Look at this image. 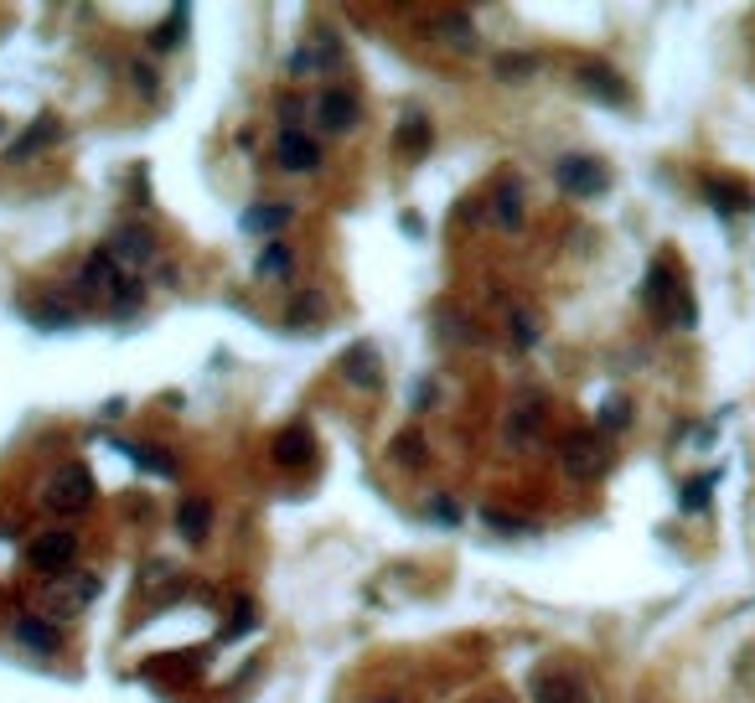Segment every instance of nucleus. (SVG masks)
<instances>
[{
  "mask_svg": "<svg viewBox=\"0 0 755 703\" xmlns=\"http://www.w3.org/2000/svg\"><path fill=\"white\" fill-rule=\"evenodd\" d=\"M642 300L652 305L657 316H668V321H678V326H693V321H699V311H693V295L678 285V274H673V264H668V259H652Z\"/></svg>",
  "mask_w": 755,
  "mask_h": 703,
  "instance_id": "1",
  "label": "nucleus"
},
{
  "mask_svg": "<svg viewBox=\"0 0 755 703\" xmlns=\"http://www.w3.org/2000/svg\"><path fill=\"white\" fill-rule=\"evenodd\" d=\"M559 466L564 476H575V481H595V476H606L611 471V445L600 430H569L559 440Z\"/></svg>",
  "mask_w": 755,
  "mask_h": 703,
  "instance_id": "2",
  "label": "nucleus"
},
{
  "mask_svg": "<svg viewBox=\"0 0 755 703\" xmlns=\"http://www.w3.org/2000/svg\"><path fill=\"white\" fill-rule=\"evenodd\" d=\"M47 512L57 517H78L88 502H94V471H88L83 461H68V466H57L52 481H47V492H42Z\"/></svg>",
  "mask_w": 755,
  "mask_h": 703,
  "instance_id": "3",
  "label": "nucleus"
},
{
  "mask_svg": "<svg viewBox=\"0 0 755 703\" xmlns=\"http://www.w3.org/2000/svg\"><path fill=\"white\" fill-rule=\"evenodd\" d=\"M26 564H32L37 574H47V579H63V574L78 569V538L63 533V528L37 533L32 543H26Z\"/></svg>",
  "mask_w": 755,
  "mask_h": 703,
  "instance_id": "4",
  "label": "nucleus"
},
{
  "mask_svg": "<svg viewBox=\"0 0 755 703\" xmlns=\"http://www.w3.org/2000/svg\"><path fill=\"white\" fill-rule=\"evenodd\" d=\"M554 181L569 197H606L611 192V171L595 156H559L554 161Z\"/></svg>",
  "mask_w": 755,
  "mask_h": 703,
  "instance_id": "5",
  "label": "nucleus"
},
{
  "mask_svg": "<svg viewBox=\"0 0 755 703\" xmlns=\"http://www.w3.org/2000/svg\"><path fill=\"white\" fill-rule=\"evenodd\" d=\"M119 285H125V269L114 264V254L104 249V243H99V249L88 254V259L78 264V274H73L78 300H114V290H119Z\"/></svg>",
  "mask_w": 755,
  "mask_h": 703,
  "instance_id": "6",
  "label": "nucleus"
},
{
  "mask_svg": "<svg viewBox=\"0 0 755 703\" xmlns=\"http://www.w3.org/2000/svg\"><path fill=\"white\" fill-rule=\"evenodd\" d=\"M104 249L114 254V264L119 269H145V264H156V249H161V243H156V233H150L145 223H119L114 233H109V243H104Z\"/></svg>",
  "mask_w": 755,
  "mask_h": 703,
  "instance_id": "7",
  "label": "nucleus"
},
{
  "mask_svg": "<svg viewBox=\"0 0 755 703\" xmlns=\"http://www.w3.org/2000/svg\"><path fill=\"white\" fill-rule=\"evenodd\" d=\"M275 166H280V171H295V176L321 171V140L306 135V130H280V140H275Z\"/></svg>",
  "mask_w": 755,
  "mask_h": 703,
  "instance_id": "8",
  "label": "nucleus"
},
{
  "mask_svg": "<svg viewBox=\"0 0 755 703\" xmlns=\"http://www.w3.org/2000/svg\"><path fill=\"white\" fill-rule=\"evenodd\" d=\"M357 119H362V104H357L352 88H326V94L316 99V125H321L326 135L357 130Z\"/></svg>",
  "mask_w": 755,
  "mask_h": 703,
  "instance_id": "9",
  "label": "nucleus"
},
{
  "mask_svg": "<svg viewBox=\"0 0 755 703\" xmlns=\"http://www.w3.org/2000/svg\"><path fill=\"white\" fill-rule=\"evenodd\" d=\"M575 78H580L585 94H595L600 104H611V109H626V104H631V88H626V78H621L611 63H580Z\"/></svg>",
  "mask_w": 755,
  "mask_h": 703,
  "instance_id": "10",
  "label": "nucleus"
},
{
  "mask_svg": "<svg viewBox=\"0 0 755 703\" xmlns=\"http://www.w3.org/2000/svg\"><path fill=\"white\" fill-rule=\"evenodd\" d=\"M99 595V579L94 574H63V579H52V590H47V605H52V616H78V610L88 605V600H94Z\"/></svg>",
  "mask_w": 755,
  "mask_h": 703,
  "instance_id": "11",
  "label": "nucleus"
},
{
  "mask_svg": "<svg viewBox=\"0 0 755 703\" xmlns=\"http://www.w3.org/2000/svg\"><path fill=\"white\" fill-rule=\"evenodd\" d=\"M533 703H590V688L564 667H543L533 678Z\"/></svg>",
  "mask_w": 755,
  "mask_h": 703,
  "instance_id": "12",
  "label": "nucleus"
},
{
  "mask_svg": "<svg viewBox=\"0 0 755 703\" xmlns=\"http://www.w3.org/2000/svg\"><path fill=\"white\" fill-rule=\"evenodd\" d=\"M342 378L352 383V388H383V357H378V347L373 342H352L347 352H342Z\"/></svg>",
  "mask_w": 755,
  "mask_h": 703,
  "instance_id": "13",
  "label": "nucleus"
},
{
  "mask_svg": "<svg viewBox=\"0 0 755 703\" xmlns=\"http://www.w3.org/2000/svg\"><path fill=\"white\" fill-rule=\"evenodd\" d=\"M269 455H275V466H285V471H306V466L316 461V440H311L306 424H290V430L275 435Z\"/></svg>",
  "mask_w": 755,
  "mask_h": 703,
  "instance_id": "14",
  "label": "nucleus"
},
{
  "mask_svg": "<svg viewBox=\"0 0 755 703\" xmlns=\"http://www.w3.org/2000/svg\"><path fill=\"white\" fill-rule=\"evenodd\" d=\"M538 430H543V399H538V393H523L518 409L507 414V445L512 450H528Z\"/></svg>",
  "mask_w": 755,
  "mask_h": 703,
  "instance_id": "15",
  "label": "nucleus"
},
{
  "mask_svg": "<svg viewBox=\"0 0 755 703\" xmlns=\"http://www.w3.org/2000/svg\"><path fill=\"white\" fill-rule=\"evenodd\" d=\"M57 140H63V119H57V114L47 109V114L37 119V125L26 130V135L11 145V150H6V161H16V166H21V161H32L37 150H47V145H57Z\"/></svg>",
  "mask_w": 755,
  "mask_h": 703,
  "instance_id": "16",
  "label": "nucleus"
},
{
  "mask_svg": "<svg viewBox=\"0 0 755 703\" xmlns=\"http://www.w3.org/2000/svg\"><path fill=\"white\" fill-rule=\"evenodd\" d=\"M430 145H435L430 114H425V109H409V119H404L399 135H394V150H399L404 161H419V156H430Z\"/></svg>",
  "mask_w": 755,
  "mask_h": 703,
  "instance_id": "17",
  "label": "nucleus"
},
{
  "mask_svg": "<svg viewBox=\"0 0 755 703\" xmlns=\"http://www.w3.org/2000/svg\"><path fill=\"white\" fill-rule=\"evenodd\" d=\"M16 641L26 652H37V657H52L57 647H63V631H57L47 616H16Z\"/></svg>",
  "mask_w": 755,
  "mask_h": 703,
  "instance_id": "18",
  "label": "nucleus"
},
{
  "mask_svg": "<svg viewBox=\"0 0 755 703\" xmlns=\"http://www.w3.org/2000/svg\"><path fill=\"white\" fill-rule=\"evenodd\" d=\"M331 63H342L337 42H306V47H295V52L285 57V73H290V78H311V73H321V68H331Z\"/></svg>",
  "mask_w": 755,
  "mask_h": 703,
  "instance_id": "19",
  "label": "nucleus"
},
{
  "mask_svg": "<svg viewBox=\"0 0 755 703\" xmlns=\"http://www.w3.org/2000/svg\"><path fill=\"white\" fill-rule=\"evenodd\" d=\"M290 218H295L290 202H249V207H244V233H259V238L285 233Z\"/></svg>",
  "mask_w": 755,
  "mask_h": 703,
  "instance_id": "20",
  "label": "nucleus"
},
{
  "mask_svg": "<svg viewBox=\"0 0 755 703\" xmlns=\"http://www.w3.org/2000/svg\"><path fill=\"white\" fill-rule=\"evenodd\" d=\"M176 533L187 538V543H202L207 533H213V502H207V497H181V507H176Z\"/></svg>",
  "mask_w": 755,
  "mask_h": 703,
  "instance_id": "21",
  "label": "nucleus"
},
{
  "mask_svg": "<svg viewBox=\"0 0 755 703\" xmlns=\"http://www.w3.org/2000/svg\"><path fill=\"white\" fill-rule=\"evenodd\" d=\"M492 223L502 233H523V187L518 181H502V187L492 192Z\"/></svg>",
  "mask_w": 755,
  "mask_h": 703,
  "instance_id": "22",
  "label": "nucleus"
},
{
  "mask_svg": "<svg viewBox=\"0 0 755 703\" xmlns=\"http://www.w3.org/2000/svg\"><path fill=\"white\" fill-rule=\"evenodd\" d=\"M290 274H295V254L285 249L280 238L264 243V254L254 259V280H259V285H280V280H290Z\"/></svg>",
  "mask_w": 755,
  "mask_h": 703,
  "instance_id": "23",
  "label": "nucleus"
},
{
  "mask_svg": "<svg viewBox=\"0 0 755 703\" xmlns=\"http://www.w3.org/2000/svg\"><path fill=\"white\" fill-rule=\"evenodd\" d=\"M187 21H192V11H187V6H171V11H166V21L156 26V32H150V47H156V52L181 47V37H187Z\"/></svg>",
  "mask_w": 755,
  "mask_h": 703,
  "instance_id": "24",
  "label": "nucleus"
},
{
  "mask_svg": "<svg viewBox=\"0 0 755 703\" xmlns=\"http://www.w3.org/2000/svg\"><path fill=\"white\" fill-rule=\"evenodd\" d=\"M533 73H538V57L533 52H497L492 57V78H502V83H523Z\"/></svg>",
  "mask_w": 755,
  "mask_h": 703,
  "instance_id": "25",
  "label": "nucleus"
},
{
  "mask_svg": "<svg viewBox=\"0 0 755 703\" xmlns=\"http://www.w3.org/2000/svg\"><path fill=\"white\" fill-rule=\"evenodd\" d=\"M435 26H440V37H445V42H456V52H471V47H476V26H471V16H466V11H440V16H435Z\"/></svg>",
  "mask_w": 755,
  "mask_h": 703,
  "instance_id": "26",
  "label": "nucleus"
},
{
  "mask_svg": "<svg viewBox=\"0 0 755 703\" xmlns=\"http://www.w3.org/2000/svg\"><path fill=\"white\" fill-rule=\"evenodd\" d=\"M321 316H326V295H321V290H300V295L285 305V321H290V326H316Z\"/></svg>",
  "mask_w": 755,
  "mask_h": 703,
  "instance_id": "27",
  "label": "nucleus"
},
{
  "mask_svg": "<svg viewBox=\"0 0 755 703\" xmlns=\"http://www.w3.org/2000/svg\"><path fill=\"white\" fill-rule=\"evenodd\" d=\"M507 331H512V347L528 352V347L538 342V316L523 311V305H512V311H507Z\"/></svg>",
  "mask_w": 755,
  "mask_h": 703,
  "instance_id": "28",
  "label": "nucleus"
},
{
  "mask_svg": "<svg viewBox=\"0 0 755 703\" xmlns=\"http://www.w3.org/2000/svg\"><path fill=\"white\" fill-rule=\"evenodd\" d=\"M481 523H487L492 533H502V538H523V533H533V523H528V517H518V512H502V507H487V512H481Z\"/></svg>",
  "mask_w": 755,
  "mask_h": 703,
  "instance_id": "29",
  "label": "nucleus"
},
{
  "mask_svg": "<svg viewBox=\"0 0 755 703\" xmlns=\"http://www.w3.org/2000/svg\"><path fill=\"white\" fill-rule=\"evenodd\" d=\"M719 486V471H709V476H693L688 486H683V497H678V507L683 512H704L709 507V492Z\"/></svg>",
  "mask_w": 755,
  "mask_h": 703,
  "instance_id": "30",
  "label": "nucleus"
},
{
  "mask_svg": "<svg viewBox=\"0 0 755 703\" xmlns=\"http://www.w3.org/2000/svg\"><path fill=\"white\" fill-rule=\"evenodd\" d=\"M709 202H714L719 212H745V207H755V197H745L735 181H709Z\"/></svg>",
  "mask_w": 755,
  "mask_h": 703,
  "instance_id": "31",
  "label": "nucleus"
},
{
  "mask_svg": "<svg viewBox=\"0 0 755 703\" xmlns=\"http://www.w3.org/2000/svg\"><path fill=\"white\" fill-rule=\"evenodd\" d=\"M394 461H399V466H425V461H430V445H425V435L404 430V435L394 440Z\"/></svg>",
  "mask_w": 755,
  "mask_h": 703,
  "instance_id": "32",
  "label": "nucleus"
},
{
  "mask_svg": "<svg viewBox=\"0 0 755 703\" xmlns=\"http://www.w3.org/2000/svg\"><path fill=\"white\" fill-rule=\"evenodd\" d=\"M626 424H631V399H621V393H616V399H606V404H600V424H595L600 435L626 430Z\"/></svg>",
  "mask_w": 755,
  "mask_h": 703,
  "instance_id": "33",
  "label": "nucleus"
},
{
  "mask_svg": "<svg viewBox=\"0 0 755 703\" xmlns=\"http://www.w3.org/2000/svg\"><path fill=\"white\" fill-rule=\"evenodd\" d=\"M109 305H114V311H119V316H135V311H140V305H145V285L135 280V274H125V285H119V290H114V300H109Z\"/></svg>",
  "mask_w": 755,
  "mask_h": 703,
  "instance_id": "34",
  "label": "nucleus"
},
{
  "mask_svg": "<svg viewBox=\"0 0 755 703\" xmlns=\"http://www.w3.org/2000/svg\"><path fill=\"white\" fill-rule=\"evenodd\" d=\"M130 83L140 88V99H161V73L150 68L145 57H140V63H130Z\"/></svg>",
  "mask_w": 755,
  "mask_h": 703,
  "instance_id": "35",
  "label": "nucleus"
},
{
  "mask_svg": "<svg viewBox=\"0 0 755 703\" xmlns=\"http://www.w3.org/2000/svg\"><path fill=\"white\" fill-rule=\"evenodd\" d=\"M430 517H435L440 528H456L461 523V502L456 497H430Z\"/></svg>",
  "mask_w": 755,
  "mask_h": 703,
  "instance_id": "36",
  "label": "nucleus"
},
{
  "mask_svg": "<svg viewBox=\"0 0 755 703\" xmlns=\"http://www.w3.org/2000/svg\"><path fill=\"white\" fill-rule=\"evenodd\" d=\"M275 109H280V125H285V130H300V114H306V104L290 99V94H280V99H275Z\"/></svg>",
  "mask_w": 755,
  "mask_h": 703,
  "instance_id": "37",
  "label": "nucleus"
},
{
  "mask_svg": "<svg viewBox=\"0 0 755 703\" xmlns=\"http://www.w3.org/2000/svg\"><path fill=\"white\" fill-rule=\"evenodd\" d=\"M254 621H259V616H254V605H249V600H238V616H233V626L223 631V641H233V636H244V631H254Z\"/></svg>",
  "mask_w": 755,
  "mask_h": 703,
  "instance_id": "38",
  "label": "nucleus"
},
{
  "mask_svg": "<svg viewBox=\"0 0 755 703\" xmlns=\"http://www.w3.org/2000/svg\"><path fill=\"white\" fill-rule=\"evenodd\" d=\"M176 569H171V559H150L145 564V585H156V579H171Z\"/></svg>",
  "mask_w": 755,
  "mask_h": 703,
  "instance_id": "39",
  "label": "nucleus"
},
{
  "mask_svg": "<svg viewBox=\"0 0 755 703\" xmlns=\"http://www.w3.org/2000/svg\"><path fill=\"white\" fill-rule=\"evenodd\" d=\"M399 228L419 238V233H425V218H419V212H404V218H399Z\"/></svg>",
  "mask_w": 755,
  "mask_h": 703,
  "instance_id": "40",
  "label": "nucleus"
},
{
  "mask_svg": "<svg viewBox=\"0 0 755 703\" xmlns=\"http://www.w3.org/2000/svg\"><path fill=\"white\" fill-rule=\"evenodd\" d=\"M156 280L176 290V285H181V269H176V264H161V269H156Z\"/></svg>",
  "mask_w": 755,
  "mask_h": 703,
  "instance_id": "41",
  "label": "nucleus"
},
{
  "mask_svg": "<svg viewBox=\"0 0 755 703\" xmlns=\"http://www.w3.org/2000/svg\"><path fill=\"white\" fill-rule=\"evenodd\" d=\"M435 404V383H419V399H414V409H430Z\"/></svg>",
  "mask_w": 755,
  "mask_h": 703,
  "instance_id": "42",
  "label": "nucleus"
},
{
  "mask_svg": "<svg viewBox=\"0 0 755 703\" xmlns=\"http://www.w3.org/2000/svg\"><path fill=\"white\" fill-rule=\"evenodd\" d=\"M481 703H507V698H481Z\"/></svg>",
  "mask_w": 755,
  "mask_h": 703,
  "instance_id": "43",
  "label": "nucleus"
},
{
  "mask_svg": "<svg viewBox=\"0 0 755 703\" xmlns=\"http://www.w3.org/2000/svg\"><path fill=\"white\" fill-rule=\"evenodd\" d=\"M0 130H6V125H0Z\"/></svg>",
  "mask_w": 755,
  "mask_h": 703,
  "instance_id": "44",
  "label": "nucleus"
}]
</instances>
